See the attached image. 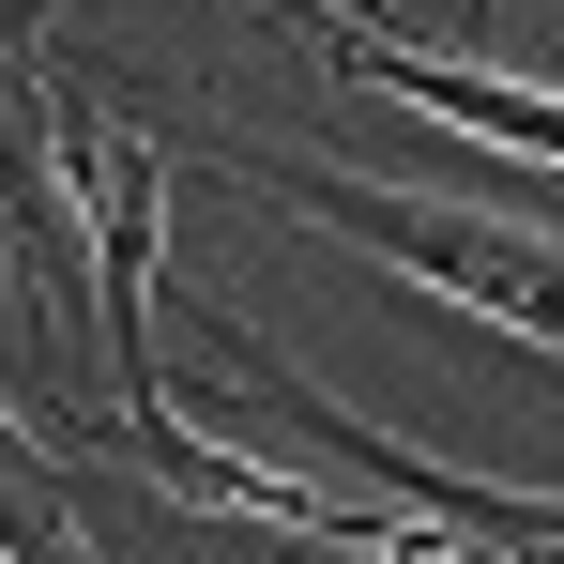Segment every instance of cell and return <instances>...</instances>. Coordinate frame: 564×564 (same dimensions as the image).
Here are the masks:
<instances>
[{
  "mask_svg": "<svg viewBox=\"0 0 564 564\" xmlns=\"http://www.w3.org/2000/svg\"><path fill=\"white\" fill-rule=\"evenodd\" d=\"M321 31V62L351 77V93H397L427 107L443 138H473V153H519V169H564V93H534V77H488V62H427V46H397V31H367V15H305Z\"/></svg>",
  "mask_w": 564,
  "mask_h": 564,
  "instance_id": "2",
  "label": "cell"
},
{
  "mask_svg": "<svg viewBox=\"0 0 564 564\" xmlns=\"http://www.w3.org/2000/svg\"><path fill=\"white\" fill-rule=\"evenodd\" d=\"M260 184H275L290 214H321V229H351L367 260H397V275H427V290H458L473 321H503V336L564 351V245L503 229V214H458V198H381V184H336V169H260Z\"/></svg>",
  "mask_w": 564,
  "mask_h": 564,
  "instance_id": "1",
  "label": "cell"
}]
</instances>
